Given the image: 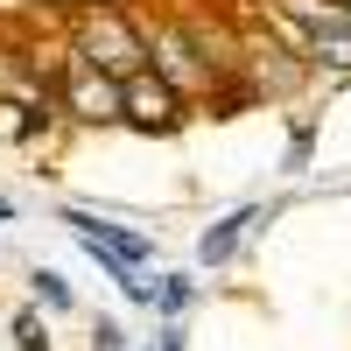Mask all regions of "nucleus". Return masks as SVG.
<instances>
[{
	"label": "nucleus",
	"mask_w": 351,
	"mask_h": 351,
	"mask_svg": "<svg viewBox=\"0 0 351 351\" xmlns=\"http://www.w3.org/2000/svg\"><path fill=\"white\" fill-rule=\"evenodd\" d=\"M71 56H84V64H99L106 77H141L148 71V36L120 14V8H77L71 21Z\"/></svg>",
	"instance_id": "nucleus-1"
},
{
	"label": "nucleus",
	"mask_w": 351,
	"mask_h": 351,
	"mask_svg": "<svg viewBox=\"0 0 351 351\" xmlns=\"http://www.w3.org/2000/svg\"><path fill=\"white\" fill-rule=\"evenodd\" d=\"M56 106H64V120H77V127H120L127 120L120 77H106L99 64H84V56H64V64H56Z\"/></svg>",
	"instance_id": "nucleus-2"
},
{
	"label": "nucleus",
	"mask_w": 351,
	"mask_h": 351,
	"mask_svg": "<svg viewBox=\"0 0 351 351\" xmlns=\"http://www.w3.org/2000/svg\"><path fill=\"white\" fill-rule=\"evenodd\" d=\"M120 106H127V127H141V134H169V127H183V92H176L169 77H155V71H141V77H127L120 84Z\"/></svg>",
	"instance_id": "nucleus-3"
},
{
	"label": "nucleus",
	"mask_w": 351,
	"mask_h": 351,
	"mask_svg": "<svg viewBox=\"0 0 351 351\" xmlns=\"http://www.w3.org/2000/svg\"><path fill=\"white\" fill-rule=\"evenodd\" d=\"M253 218H260V211H232V218H218L211 232H204V246H197V253H204V267H218V260H232V246L246 239V225H253Z\"/></svg>",
	"instance_id": "nucleus-4"
},
{
	"label": "nucleus",
	"mask_w": 351,
	"mask_h": 351,
	"mask_svg": "<svg viewBox=\"0 0 351 351\" xmlns=\"http://www.w3.org/2000/svg\"><path fill=\"white\" fill-rule=\"evenodd\" d=\"M155 309H162V316H183V309H190V281H183V274H162Z\"/></svg>",
	"instance_id": "nucleus-5"
},
{
	"label": "nucleus",
	"mask_w": 351,
	"mask_h": 351,
	"mask_svg": "<svg viewBox=\"0 0 351 351\" xmlns=\"http://www.w3.org/2000/svg\"><path fill=\"white\" fill-rule=\"evenodd\" d=\"M14 344H21V351H49V330H43V316H36V309H21V316H14Z\"/></svg>",
	"instance_id": "nucleus-6"
},
{
	"label": "nucleus",
	"mask_w": 351,
	"mask_h": 351,
	"mask_svg": "<svg viewBox=\"0 0 351 351\" xmlns=\"http://www.w3.org/2000/svg\"><path fill=\"white\" fill-rule=\"evenodd\" d=\"M36 295H43L49 309H71V288H64V281H56L49 267H36Z\"/></svg>",
	"instance_id": "nucleus-7"
},
{
	"label": "nucleus",
	"mask_w": 351,
	"mask_h": 351,
	"mask_svg": "<svg viewBox=\"0 0 351 351\" xmlns=\"http://www.w3.org/2000/svg\"><path fill=\"white\" fill-rule=\"evenodd\" d=\"M309 141H316V127L302 120L295 134H288V169H302V162H309Z\"/></svg>",
	"instance_id": "nucleus-8"
},
{
	"label": "nucleus",
	"mask_w": 351,
	"mask_h": 351,
	"mask_svg": "<svg viewBox=\"0 0 351 351\" xmlns=\"http://www.w3.org/2000/svg\"><path fill=\"white\" fill-rule=\"evenodd\" d=\"M8 218H14V204H8V197H0V225H8Z\"/></svg>",
	"instance_id": "nucleus-9"
}]
</instances>
